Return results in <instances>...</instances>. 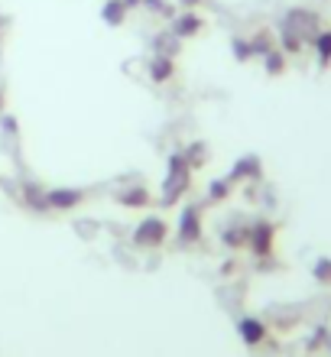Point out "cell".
<instances>
[{"mask_svg":"<svg viewBox=\"0 0 331 357\" xmlns=\"http://www.w3.org/2000/svg\"><path fill=\"white\" fill-rule=\"evenodd\" d=\"M192 166L189 160L182 156V153H172L169 156V176H166V182H162V205H176L185 192H189L192 185Z\"/></svg>","mask_w":331,"mask_h":357,"instance_id":"obj_1","label":"cell"},{"mask_svg":"<svg viewBox=\"0 0 331 357\" xmlns=\"http://www.w3.org/2000/svg\"><path fill=\"white\" fill-rule=\"evenodd\" d=\"M166 237H169V225H166L160 215H150L137 225V231H133V244L137 247H162L166 244Z\"/></svg>","mask_w":331,"mask_h":357,"instance_id":"obj_2","label":"cell"},{"mask_svg":"<svg viewBox=\"0 0 331 357\" xmlns=\"http://www.w3.org/2000/svg\"><path fill=\"white\" fill-rule=\"evenodd\" d=\"M247 247L254 250V257L266 260L276 247V227L270 221H256L254 227H247Z\"/></svg>","mask_w":331,"mask_h":357,"instance_id":"obj_3","label":"cell"},{"mask_svg":"<svg viewBox=\"0 0 331 357\" xmlns=\"http://www.w3.org/2000/svg\"><path fill=\"white\" fill-rule=\"evenodd\" d=\"M182 247H192L201 241V205H185L179 218V231H176Z\"/></svg>","mask_w":331,"mask_h":357,"instance_id":"obj_4","label":"cell"},{"mask_svg":"<svg viewBox=\"0 0 331 357\" xmlns=\"http://www.w3.org/2000/svg\"><path fill=\"white\" fill-rule=\"evenodd\" d=\"M82 202H85V192H82V188H52V192H46V205L56 208V211L78 208Z\"/></svg>","mask_w":331,"mask_h":357,"instance_id":"obj_5","label":"cell"},{"mask_svg":"<svg viewBox=\"0 0 331 357\" xmlns=\"http://www.w3.org/2000/svg\"><path fill=\"white\" fill-rule=\"evenodd\" d=\"M237 331H240V338H244L247 348H256V344H263L266 341V325L254 315H244V319L237 321Z\"/></svg>","mask_w":331,"mask_h":357,"instance_id":"obj_6","label":"cell"},{"mask_svg":"<svg viewBox=\"0 0 331 357\" xmlns=\"http://www.w3.org/2000/svg\"><path fill=\"white\" fill-rule=\"evenodd\" d=\"M114 202H117V205H123V208H146L153 198H150V188L133 185V188H123V192H117V195H114Z\"/></svg>","mask_w":331,"mask_h":357,"instance_id":"obj_7","label":"cell"},{"mask_svg":"<svg viewBox=\"0 0 331 357\" xmlns=\"http://www.w3.org/2000/svg\"><path fill=\"white\" fill-rule=\"evenodd\" d=\"M176 78V62H172L169 56H156L150 62V82H156V85H166V82H172Z\"/></svg>","mask_w":331,"mask_h":357,"instance_id":"obj_8","label":"cell"},{"mask_svg":"<svg viewBox=\"0 0 331 357\" xmlns=\"http://www.w3.org/2000/svg\"><path fill=\"white\" fill-rule=\"evenodd\" d=\"M205 26V20L195 13V10H189V13H182V17H176V23H172V29H176V36H182V39H189V36H195L199 29Z\"/></svg>","mask_w":331,"mask_h":357,"instance_id":"obj_9","label":"cell"},{"mask_svg":"<svg viewBox=\"0 0 331 357\" xmlns=\"http://www.w3.org/2000/svg\"><path fill=\"white\" fill-rule=\"evenodd\" d=\"M312 46H315V56H318V66L331 68V29H322L312 36Z\"/></svg>","mask_w":331,"mask_h":357,"instance_id":"obj_10","label":"cell"},{"mask_svg":"<svg viewBox=\"0 0 331 357\" xmlns=\"http://www.w3.org/2000/svg\"><path fill=\"white\" fill-rule=\"evenodd\" d=\"M266 72H270V75H283V72H286V52H283V49H270V52H266Z\"/></svg>","mask_w":331,"mask_h":357,"instance_id":"obj_11","label":"cell"},{"mask_svg":"<svg viewBox=\"0 0 331 357\" xmlns=\"http://www.w3.org/2000/svg\"><path fill=\"white\" fill-rule=\"evenodd\" d=\"M105 20L111 26H121L123 20H127V3H123V0H111L105 7Z\"/></svg>","mask_w":331,"mask_h":357,"instance_id":"obj_12","label":"cell"},{"mask_svg":"<svg viewBox=\"0 0 331 357\" xmlns=\"http://www.w3.org/2000/svg\"><path fill=\"white\" fill-rule=\"evenodd\" d=\"M231 192H234V178H218V182H211V188H208V202H224Z\"/></svg>","mask_w":331,"mask_h":357,"instance_id":"obj_13","label":"cell"},{"mask_svg":"<svg viewBox=\"0 0 331 357\" xmlns=\"http://www.w3.org/2000/svg\"><path fill=\"white\" fill-rule=\"evenodd\" d=\"M315 280L331 282V260H318V264H315Z\"/></svg>","mask_w":331,"mask_h":357,"instance_id":"obj_14","label":"cell"},{"mask_svg":"<svg viewBox=\"0 0 331 357\" xmlns=\"http://www.w3.org/2000/svg\"><path fill=\"white\" fill-rule=\"evenodd\" d=\"M182 3H185V7H189V3H195V0H182Z\"/></svg>","mask_w":331,"mask_h":357,"instance_id":"obj_15","label":"cell"}]
</instances>
